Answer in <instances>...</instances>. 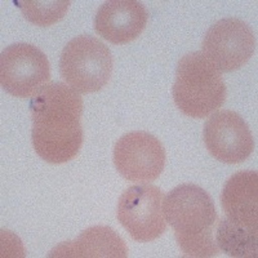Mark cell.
I'll list each match as a JSON object with an SVG mask.
<instances>
[{"mask_svg":"<svg viewBox=\"0 0 258 258\" xmlns=\"http://www.w3.org/2000/svg\"><path fill=\"white\" fill-rule=\"evenodd\" d=\"M25 18L36 26H52L64 17L70 2L68 0H34L17 2Z\"/></svg>","mask_w":258,"mask_h":258,"instance_id":"obj_14","label":"cell"},{"mask_svg":"<svg viewBox=\"0 0 258 258\" xmlns=\"http://www.w3.org/2000/svg\"><path fill=\"white\" fill-rule=\"evenodd\" d=\"M126 255L125 243L111 227L93 226L84 230L77 240L56 246L49 257L125 258Z\"/></svg>","mask_w":258,"mask_h":258,"instance_id":"obj_12","label":"cell"},{"mask_svg":"<svg viewBox=\"0 0 258 258\" xmlns=\"http://www.w3.org/2000/svg\"><path fill=\"white\" fill-rule=\"evenodd\" d=\"M59 73L64 82L78 93L98 92L111 78V52L94 36H77L62 50Z\"/></svg>","mask_w":258,"mask_h":258,"instance_id":"obj_4","label":"cell"},{"mask_svg":"<svg viewBox=\"0 0 258 258\" xmlns=\"http://www.w3.org/2000/svg\"><path fill=\"white\" fill-rule=\"evenodd\" d=\"M203 138L207 150L216 160L238 164L254 151L249 126L239 114L230 110L214 112L204 124Z\"/></svg>","mask_w":258,"mask_h":258,"instance_id":"obj_9","label":"cell"},{"mask_svg":"<svg viewBox=\"0 0 258 258\" xmlns=\"http://www.w3.org/2000/svg\"><path fill=\"white\" fill-rule=\"evenodd\" d=\"M214 239L218 248L231 257H255L257 255L258 234L246 231L230 222L227 218H221L216 223Z\"/></svg>","mask_w":258,"mask_h":258,"instance_id":"obj_13","label":"cell"},{"mask_svg":"<svg viewBox=\"0 0 258 258\" xmlns=\"http://www.w3.org/2000/svg\"><path fill=\"white\" fill-rule=\"evenodd\" d=\"M49 78V61L35 45L18 43L2 52L0 82L9 94L18 98L35 96Z\"/></svg>","mask_w":258,"mask_h":258,"instance_id":"obj_6","label":"cell"},{"mask_svg":"<svg viewBox=\"0 0 258 258\" xmlns=\"http://www.w3.org/2000/svg\"><path fill=\"white\" fill-rule=\"evenodd\" d=\"M165 160L161 142L147 132L126 133L114 147L115 167L128 181H155L164 170Z\"/></svg>","mask_w":258,"mask_h":258,"instance_id":"obj_8","label":"cell"},{"mask_svg":"<svg viewBox=\"0 0 258 258\" xmlns=\"http://www.w3.org/2000/svg\"><path fill=\"white\" fill-rule=\"evenodd\" d=\"M255 50V36L239 18H222L209 27L203 40V56L220 73L243 68Z\"/></svg>","mask_w":258,"mask_h":258,"instance_id":"obj_7","label":"cell"},{"mask_svg":"<svg viewBox=\"0 0 258 258\" xmlns=\"http://www.w3.org/2000/svg\"><path fill=\"white\" fill-rule=\"evenodd\" d=\"M147 20V9L140 2L111 0L98 9L94 30L112 44H128L141 35Z\"/></svg>","mask_w":258,"mask_h":258,"instance_id":"obj_10","label":"cell"},{"mask_svg":"<svg viewBox=\"0 0 258 258\" xmlns=\"http://www.w3.org/2000/svg\"><path fill=\"white\" fill-rule=\"evenodd\" d=\"M167 222L186 257H216L220 253L214 230L217 212L211 195L200 186L183 183L163 202Z\"/></svg>","mask_w":258,"mask_h":258,"instance_id":"obj_2","label":"cell"},{"mask_svg":"<svg viewBox=\"0 0 258 258\" xmlns=\"http://www.w3.org/2000/svg\"><path fill=\"white\" fill-rule=\"evenodd\" d=\"M82 114L83 101L77 91L63 83L41 87L30 102L35 153L50 164L73 160L84 140Z\"/></svg>","mask_w":258,"mask_h":258,"instance_id":"obj_1","label":"cell"},{"mask_svg":"<svg viewBox=\"0 0 258 258\" xmlns=\"http://www.w3.org/2000/svg\"><path fill=\"white\" fill-rule=\"evenodd\" d=\"M172 93L182 114L203 119L225 103L226 85L220 71L203 53L192 52L179 59Z\"/></svg>","mask_w":258,"mask_h":258,"instance_id":"obj_3","label":"cell"},{"mask_svg":"<svg viewBox=\"0 0 258 258\" xmlns=\"http://www.w3.org/2000/svg\"><path fill=\"white\" fill-rule=\"evenodd\" d=\"M226 218L246 231L258 234V173L243 170L230 177L221 194Z\"/></svg>","mask_w":258,"mask_h":258,"instance_id":"obj_11","label":"cell"},{"mask_svg":"<svg viewBox=\"0 0 258 258\" xmlns=\"http://www.w3.org/2000/svg\"><path fill=\"white\" fill-rule=\"evenodd\" d=\"M163 202L164 194L158 186H131L117 202L116 217L135 240L149 243L160 238L167 229Z\"/></svg>","mask_w":258,"mask_h":258,"instance_id":"obj_5","label":"cell"}]
</instances>
